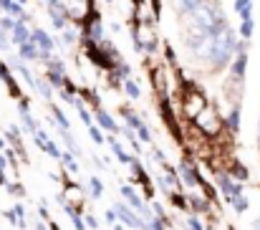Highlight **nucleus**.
Segmentation results:
<instances>
[{"mask_svg": "<svg viewBox=\"0 0 260 230\" xmlns=\"http://www.w3.org/2000/svg\"><path fill=\"white\" fill-rule=\"evenodd\" d=\"M233 51H235V36H233L230 25H228V23H222V25H220V28L215 31L212 56H210V61H207V64H212V69L217 71V69L228 66V61H230Z\"/></svg>", "mask_w": 260, "mask_h": 230, "instance_id": "nucleus-1", "label": "nucleus"}, {"mask_svg": "<svg viewBox=\"0 0 260 230\" xmlns=\"http://www.w3.org/2000/svg\"><path fill=\"white\" fill-rule=\"evenodd\" d=\"M194 124H197V129H200L205 137H215V134H220V129H222V119H220V114L215 111V106H210V104L194 117Z\"/></svg>", "mask_w": 260, "mask_h": 230, "instance_id": "nucleus-2", "label": "nucleus"}, {"mask_svg": "<svg viewBox=\"0 0 260 230\" xmlns=\"http://www.w3.org/2000/svg\"><path fill=\"white\" fill-rule=\"evenodd\" d=\"M205 106H207V99H205L202 91H197V89L184 91V117H189V119L194 122V117H197Z\"/></svg>", "mask_w": 260, "mask_h": 230, "instance_id": "nucleus-3", "label": "nucleus"}, {"mask_svg": "<svg viewBox=\"0 0 260 230\" xmlns=\"http://www.w3.org/2000/svg\"><path fill=\"white\" fill-rule=\"evenodd\" d=\"M119 192H121V197L129 203V208H132V210H137V213H142L147 220H152V210L144 205V200L139 197V192H137L132 185H121V187H119Z\"/></svg>", "mask_w": 260, "mask_h": 230, "instance_id": "nucleus-4", "label": "nucleus"}, {"mask_svg": "<svg viewBox=\"0 0 260 230\" xmlns=\"http://www.w3.org/2000/svg\"><path fill=\"white\" fill-rule=\"evenodd\" d=\"M30 41L36 43V48H38L41 59H48V56H51V51H53V41H51V36H48L46 31L36 28V31L30 33Z\"/></svg>", "mask_w": 260, "mask_h": 230, "instance_id": "nucleus-5", "label": "nucleus"}, {"mask_svg": "<svg viewBox=\"0 0 260 230\" xmlns=\"http://www.w3.org/2000/svg\"><path fill=\"white\" fill-rule=\"evenodd\" d=\"M177 175H179V180H184V185L187 187H200V175L194 172V164L192 162H187V159H182L179 164H177Z\"/></svg>", "mask_w": 260, "mask_h": 230, "instance_id": "nucleus-6", "label": "nucleus"}, {"mask_svg": "<svg viewBox=\"0 0 260 230\" xmlns=\"http://www.w3.org/2000/svg\"><path fill=\"white\" fill-rule=\"evenodd\" d=\"M220 192L225 195V200L230 203L233 197H238V195H243V185H240V180H233L230 175H220Z\"/></svg>", "mask_w": 260, "mask_h": 230, "instance_id": "nucleus-7", "label": "nucleus"}, {"mask_svg": "<svg viewBox=\"0 0 260 230\" xmlns=\"http://www.w3.org/2000/svg\"><path fill=\"white\" fill-rule=\"evenodd\" d=\"M114 210H116V218H119L124 225H129V228H137V230L144 225V220H142V218H139V215H137L132 208H126V205L116 203V205H114Z\"/></svg>", "mask_w": 260, "mask_h": 230, "instance_id": "nucleus-8", "label": "nucleus"}, {"mask_svg": "<svg viewBox=\"0 0 260 230\" xmlns=\"http://www.w3.org/2000/svg\"><path fill=\"white\" fill-rule=\"evenodd\" d=\"M109 147H111V152L116 154V159H119L121 164H129V167H132V164L137 162V157L126 152V150H124V147H121V145H119V142H116L114 137H109Z\"/></svg>", "mask_w": 260, "mask_h": 230, "instance_id": "nucleus-9", "label": "nucleus"}, {"mask_svg": "<svg viewBox=\"0 0 260 230\" xmlns=\"http://www.w3.org/2000/svg\"><path fill=\"white\" fill-rule=\"evenodd\" d=\"M96 122H99V127H104V129H106V132H111V134H116V132H119V127L114 124V119H111L106 111H101V109L96 111Z\"/></svg>", "mask_w": 260, "mask_h": 230, "instance_id": "nucleus-10", "label": "nucleus"}, {"mask_svg": "<svg viewBox=\"0 0 260 230\" xmlns=\"http://www.w3.org/2000/svg\"><path fill=\"white\" fill-rule=\"evenodd\" d=\"M20 56H23V59H41V53H38V48H36L33 41L20 43Z\"/></svg>", "mask_w": 260, "mask_h": 230, "instance_id": "nucleus-11", "label": "nucleus"}, {"mask_svg": "<svg viewBox=\"0 0 260 230\" xmlns=\"http://www.w3.org/2000/svg\"><path fill=\"white\" fill-rule=\"evenodd\" d=\"M121 117H124V119L129 122V129H134V132H137V129H139L142 124H144V122H142V119H139V117H137V114L132 111V109H124V106H121Z\"/></svg>", "mask_w": 260, "mask_h": 230, "instance_id": "nucleus-12", "label": "nucleus"}, {"mask_svg": "<svg viewBox=\"0 0 260 230\" xmlns=\"http://www.w3.org/2000/svg\"><path fill=\"white\" fill-rule=\"evenodd\" d=\"M245 64H248V56H245V51H240V53H238V61H235V66H233V76L243 78V74H245Z\"/></svg>", "mask_w": 260, "mask_h": 230, "instance_id": "nucleus-13", "label": "nucleus"}, {"mask_svg": "<svg viewBox=\"0 0 260 230\" xmlns=\"http://www.w3.org/2000/svg\"><path fill=\"white\" fill-rule=\"evenodd\" d=\"M13 36H15V43H18V46H20V43H25V41H30V33H28V28H25L23 23H15Z\"/></svg>", "mask_w": 260, "mask_h": 230, "instance_id": "nucleus-14", "label": "nucleus"}, {"mask_svg": "<svg viewBox=\"0 0 260 230\" xmlns=\"http://www.w3.org/2000/svg\"><path fill=\"white\" fill-rule=\"evenodd\" d=\"M170 200H172V205L177 210H187L189 208V200L184 195H179V192H170Z\"/></svg>", "mask_w": 260, "mask_h": 230, "instance_id": "nucleus-15", "label": "nucleus"}, {"mask_svg": "<svg viewBox=\"0 0 260 230\" xmlns=\"http://www.w3.org/2000/svg\"><path fill=\"white\" fill-rule=\"evenodd\" d=\"M228 127H230L233 132L240 129V106H235V109L230 111V117H228Z\"/></svg>", "mask_w": 260, "mask_h": 230, "instance_id": "nucleus-16", "label": "nucleus"}, {"mask_svg": "<svg viewBox=\"0 0 260 230\" xmlns=\"http://www.w3.org/2000/svg\"><path fill=\"white\" fill-rule=\"evenodd\" d=\"M61 162L66 164V169H69V172H79V164H76V159H74V154L71 152L61 154Z\"/></svg>", "mask_w": 260, "mask_h": 230, "instance_id": "nucleus-17", "label": "nucleus"}, {"mask_svg": "<svg viewBox=\"0 0 260 230\" xmlns=\"http://www.w3.org/2000/svg\"><path fill=\"white\" fill-rule=\"evenodd\" d=\"M235 10H238L243 18H248L250 10H253V3H250V0H238V3H235Z\"/></svg>", "mask_w": 260, "mask_h": 230, "instance_id": "nucleus-18", "label": "nucleus"}, {"mask_svg": "<svg viewBox=\"0 0 260 230\" xmlns=\"http://www.w3.org/2000/svg\"><path fill=\"white\" fill-rule=\"evenodd\" d=\"M240 33H243L245 38H250V36H253V15H248V18H243V25H240Z\"/></svg>", "mask_w": 260, "mask_h": 230, "instance_id": "nucleus-19", "label": "nucleus"}, {"mask_svg": "<svg viewBox=\"0 0 260 230\" xmlns=\"http://www.w3.org/2000/svg\"><path fill=\"white\" fill-rule=\"evenodd\" d=\"M230 203H233V208H235V213H245V210H248V200H245L243 195H238V197H233Z\"/></svg>", "mask_w": 260, "mask_h": 230, "instance_id": "nucleus-20", "label": "nucleus"}, {"mask_svg": "<svg viewBox=\"0 0 260 230\" xmlns=\"http://www.w3.org/2000/svg\"><path fill=\"white\" fill-rule=\"evenodd\" d=\"M189 205H192L197 213H207V205H210V203H207L205 197H192V200H189Z\"/></svg>", "mask_w": 260, "mask_h": 230, "instance_id": "nucleus-21", "label": "nucleus"}, {"mask_svg": "<svg viewBox=\"0 0 260 230\" xmlns=\"http://www.w3.org/2000/svg\"><path fill=\"white\" fill-rule=\"evenodd\" d=\"M233 175H235V180L243 182V180H248V167H243V164L235 162V164H233Z\"/></svg>", "mask_w": 260, "mask_h": 230, "instance_id": "nucleus-22", "label": "nucleus"}, {"mask_svg": "<svg viewBox=\"0 0 260 230\" xmlns=\"http://www.w3.org/2000/svg\"><path fill=\"white\" fill-rule=\"evenodd\" d=\"M88 185H91V195H93V197H101V192H104L101 180H99V177H91V182H88Z\"/></svg>", "mask_w": 260, "mask_h": 230, "instance_id": "nucleus-23", "label": "nucleus"}, {"mask_svg": "<svg viewBox=\"0 0 260 230\" xmlns=\"http://www.w3.org/2000/svg\"><path fill=\"white\" fill-rule=\"evenodd\" d=\"M137 134H139V139H142L144 145H152V134H149V127H147V124H142V127L137 129Z\"/></svg>", "mask_w": 260, "mask_h": 230, "instance_id": "nucleus-24", "label": "nucleus"}, {"mask_svg": "<svg viewBox=\"0 0 260 230\" xmlns=\"http://www.w3.org/2000/svg\"><path fill=\"white\" fill-rule=\"evenodd\" d=\"M205 0H179V8L184 10V13H189V10H194L197 5H202Z\"/></svg>", "mask_w": 260, "mask_h": 230, "instance_id": "nucleus-25", "label": "nucleus"}, {"mask_svg": "<svg viewBox=\"0 0 260 230\" xmlns=\"http://www.w3.org/2000/svg\"><path fill=\"white\" fill-rule=\"evenodd\" d=\"M124 89H126V94H129L132 99H139V89H137L134 81H124Z\"/></svg>", "mask_w": 260, "mask_h": 230, "instance_id": "nucleus-26", "label": "nucleus"}, {"mask_svg": "<svg viewBox=\"0 0 260 230\" xmlns=\"http://www.w3.org/2000/svg\"><path fill=\"white\" fill-rule=\"evenodd\" d=\"M53 114H56V119H58V127H61V129H69V127H71V124H69V119L63 117V111H61V109H56V106H53Z\"/></svg>", "mask_w": 260, "mask_h": 230, "instance_id": "nucleus-27", "label": "nucleus"}, {"mask_svg": "<svg viewBox=\"0 0 260 230\" xmlns=\"http://www.w3.org/2000/svg\"><path fill=\"white\" fill-rule=\"evenodd\" d=\"M88 134H91V139H93L96 145H104V134L96 129V124H91V127H88Z\"/></svg>", "mask_w": 260, "mask_h": 230, "instance_id": "nucleus-28", "label": "nucleus"}, {"mask_svg": "<svg viewBox=\"0 0 260 230\" xmlns=\"http://www.w3.org/2000/svg\"><path fill=\"white\" fill-rule=\"evenodd\" d=\"M0 8H5V10H8V13H13V15H18V13H20V8H18L13 0H0Z\"/></svg>", "mask_w": 260, "mask_h": 230, "instance_id": "nucleus-29", "label": "nucleus"}, {"mask_svg": "<svg viewBox=\"0 0 260 230\" xmlns=\"http://www.w3.org/2000/svg\"><path fill=\"white\" fill-rule=\"evenodd\" d=\"M187 230H205V225L200 223V218L189 215V218H187Z\"/></svg>", "mask_w": 260, "mask_h": 230, "instance_id": "nucleus-30", "label": "nucleus"}, {"mask_svg": "<svg viewBox=\"0 0 260 230\" xmlns=\"http://www.w3.org/2000/svg\"><path fill=\"white\" fill-rule=\"evenodd\" d=\"M36 86H38V91H41L46 99H51V86H48V81H36Z\"/></svg>", "mask_w": 260, "mask_h": 230, "instance_id": "nucleus-31", "label": "nucleus"}, {"mask_svg": "<svg viewBox=\"0 0 260 230\" xmlns=\"http://www.w3.org/2000/svg\"><path fill=\"white\" fill-rule=\"evenodd\" d=\"M8 190H10L13 195H23V187H18L15 182H13V185H8Z\"/></svg>", "mask_w": 260, "mask_h": 230, "instance_id": "nucleus-32", "label": "nucleus"}, {"mask_svg": "<svg viewBox=\"0 0 260 230\" xmlns=\"http://www.w3.org/2000/svg\"><path fill=\"white\" fill-rule=\"evenodd\" d=\"M86 223H88V228H99V225H96V218H93V215H86Z\"/></svg>", "mask_w": 260, "mask_h": 230, "instance_id": "nucleus-33", "label": "nucleus"}, {"mask_svg": "<svg viewBox=\"0 0 260 230\" xmlns=\"http://www.w3.org/2000/svg\"><path fill=\"white\" fill-rule=\"evenodd\" d=\"M250 230H260V218H255V220H253V225H250Z\"/></svg>", "mask_w": 260, "mask_h": 230, "instance_id": "nucleus-34", "label": "nucleus"}, {"mask_svg": "<svg viewBox=\"0 0 260 230\" xmlns=\"http://www.w3.org/2000/svg\"><path fill=\"white\" fill-rule=\"evenodd\" d=\"M3 167H5V159H3V157H0V169H3Z\"/></svg>", "mask_w": 260, "mask_h": 230, "instance_id": "nucleus-35", "label": "nucleus"}, {"mask_svg": "<svg viewBox=\"0 0 260 230\" xmlns=\"http://www.w3.org/2000/svg\"><path fill=\"white\" fill-rule=\"evenodd\" d=\"M114 230H124V228H121V225H114Z\"/></svg>", "mask_w": 260, "mask_h": 230, "instance_id": "nucleus-36", "label": "nucleus"}, {"mask_svg": "<svg viewBox=\"0 0 260 230\" xmlns=\"http://www.w3.org/2000/svg\"><path fill=\"white\" fill-rule=\"evenodd\" d=\"M3 147H5V142H3V139H0V150H3Z\"/></svg>", "mask_w": 260, "mask_h": 230, "instance_id": "nucleus-37", "label": "nucleus"}, {"mask_svg": "<svg viewBox=\"0 0 260 230\" xmlns=\"http://www.w3.org/2000/svg\"><path fill=\"white\" fill-rule=\"evenodd\" d=\"M38 230H46V225H38Z\"/></svg>", "mask_w": 260, "mask_h": 230, "instance_id": "nucleus-38", "label": "nucleus"}]
</instances>
